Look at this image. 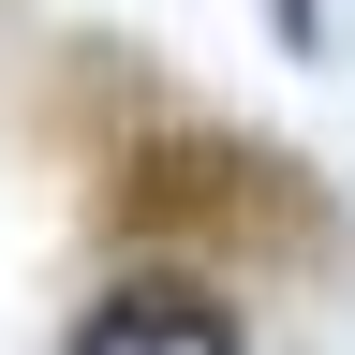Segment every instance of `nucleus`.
I'll return each mask as SVG.
<instances>
[{
  "mask_svg": "<svg viewBox=\"0 0 355 355\" xmlns=\"http://www.w3.org/2000/svg\"><path fill=\"white\" fill-rule=\"evenodd\" d=\"M282 30H296V44H311V0H282Z\"/></svg>",
  "mask_w": 355,
  "mask_h": 355,
  "instance_id": "nucleus-2",
  "label": "nucleus"
},
{
  "mask_svg": "<svg viewBox=\"0 0 355 355\" xmlns=\"http://www.w3.org/2000/svg\"><path fill=\"white\" fill-rule=\"evenodd\" d=\"M60 355H252V340H237V311H222L207 282H119Z\"/></svg>",
  "mask_w": 355,
  "mask_h": 355,
  "instance_id": "nucleus-1",
  "label": "nucleus"
}]
</instances>
